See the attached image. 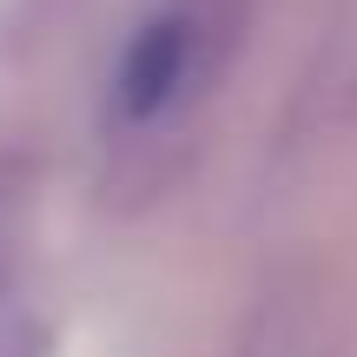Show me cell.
I'll list each match as a JSON object with an SVG mask.
<instances>
[{
    "label": "cell",
    "instance_id": "obj_1",
    "mask_svg": "<svg viewBox=\"0 0 357 357\" xmlns=\"http://www.w3.org/2000/svg\"><path fill=\"white\" fill-rule=\"evenodd\" d=\"M212 60H218V26L205 20L199 0H166L159 13H146L126 53L113 60V79H106L113 132H153L178 119L199 93V79L212 73Z\"/></svg>",
    "mask_w": 357,
    "mask_h": 357
}]
</instances>
